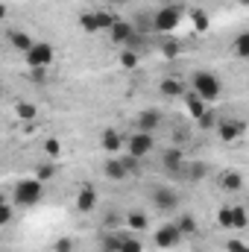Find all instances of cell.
I'll use <instances>...</instances> for the list:
<instances>
[{"mask_svg":"<svg viewBox=\"0 0 249 252\" xmlns=\"http://www.w3.org/2000/svg\"><path fill=\"white\" fill-rule=\"evenodd\" d=\"M190 88H193L205 103H217V97L223 94V82H220L217 73H211V70H193V73H190Z\"/></svg>","mask_w":249,"mask_h":252,"instance_id":"obj_1","label":"cell"},{"mask_svg":"<svg viewBox=\"0 0 249 252\" xmlns=\"http://www.w3.org/2000/svg\"><path fill=\"white\" fill-rule=\"evenodd\" d=\"M41 196H44V182L41 179H35V176H30V179H21L15 190H12V199L18 202V205H24V208H30V205H35V202H41Z\"/></svg>","mask_w":249,"mask_h":252,"instance_id":"obj_2","label":"cell"},{"mask_svg":"<svg viewBox=\"0 0 249 252\" xmlns=\"http://www.w3.org/2000/svg\"><path fill=\"white\" fill-rule=\"evenodd\" d=\"M179 24H182V6H161L153 15V30L161 35H170Z\"/></svg>","mask_w":249,"mask_h":252,"instance_id":"obj_3","label":"cell"},{"mask_svg":"<svg viewBox=\"0 0 249 252\" xmlns=\"http://www.w3.org/2000/svg\"><path fill=\"white\" fill-rule=\"evenodd\" d=\"M156 150V138L150 135V132H132L129 138H126V153L129 156H135V158H144V156H150Z\"/></svg>","mask_w":249,"mask_h":252,"instance_id":"obj_4","label":"cell"},{"mask_svg":"<svg viewBox=\"0 0 249 252\" xmlns=\"http://www.w3.org/2000/svg\"><path fill=\"white\" fill-rule=\"evenodd\" d=\"M156 247H161V250H176L182 241H185V235H182V229L176 226V220H170V223H164V226H158L156 229Z\"/></svg>","mask_w":249,"mask_h":252,"instance_id":"obj_5","label":"cell"},{"mask_svg":"<svg viewBox=\"0 0 249 252\" xmlns=\"http://www.w3.org/2000/svg\"><path fill=\"white\" fill-rule=\"evenodd\" d=\"M161 167H164V173H170V176H187L185 153H182L179 147H167V150L161 153Z\"/></svg>","mask_w":249,"mask_h":252,"instance_id":"obj_6","label":"cell"},{"mask_svg":"<svg viewBox=\"0 0 249 252\" xmlns=\"http://www.w3.org/2000/svg\"><path fill=\"white\" fill-rule=\"evenodd\" d=\"M53 56H56L53 44H47V41H35V47L24 56V62H27V67H50V64H53Z\"/></svg>","mask_w":249,"mask_h":252,"instance_id":"obj_7","label":"cell"},{"mask_svg":"<svg viewBox=\"0 0 249 252\" xmlns=\"http://www.w3.org/2000/svg\"><path fill=\"white\" fill-rule=\"evenodd\" d=\"M244 132H247V121H241V118H223V121L217 124V138H220L223 144L238 141Z\"/></svg>","mask_w":249,"mask_h":252,"instance_id":"obj_8","label":"cell"},{"mask_svg":"<svg viewBox=\"0 0 249 252\" xmlns=\"http://www.w3.org/2000/svg\"><path fill=\"white\" fill-rule=\"evenodd\" d=\"M100 150L109 153V156H121V153H126V138L115 126H106L103 135H100Z\"/></svg>","mask_w":249,"mask_h":252,"instance_id":"obj_9","label":"cell"},{"mask_svg":"<svg viewBox=\"0 0 249 252\" xmlns=\"http://www.w3.org/2000/svg\"><path fill=\"white\" fill-rule=\"evenodd\" d=\"M150 199H153V205H156L158 211H164V214H170V211L179 208V193L173 188H156L150 193Z\"/></svg>","mask_w":249,"mask_h":252,"instance_id":"obj_10","label":"cell"},{"mask_svg":"<svg viewBox=\"0 0 249 252\" xmlns=\"http://www.w3.org/2000/svg\"><path fill=\"white\" fill-rule=\"evenodd\" d=\"M164 126V115L158 112V109H144V112H138V118H135V129L138 132H156V129H161Z\"/></svg>","mask_w":249,"mask_h":252,"instance_id":"obj_11","label":"cell"},{"mask_svg":"<svg viewBox=\"0 0 249 252\" xmlns=\"http://www.w3.org/2000/svg\"><path fill=\"white\" fill-rule=\"evenodd\" d=\"M6 41H9V47H12V50H18L21 56H27V53L35 47V41H32V35H30V32H24V30H12V27L6 30Z\"/></svg>","mask_w":249,"mask_h":252,"instance_id":"obj_12","label":"cell"},{"mask_svg":"<svg viewBox=\"0 0 249 252\" xmlns=\"http://www.w3.org/2000/svg\"><path fill=\"white\" fill-rule=\"evenodd\" d=\"M135 35H138V30H135L129 21H124V18H121V21L112 27V32H109V41H112V44H121V47H126V44H129Z\"/></svg>","mask_w":249,"mask_h":252,"instance_id":"obj_13","label":"cell"},{"mask_svg":"<svg viewBox=\"0 0 249 252\" xmlns=\"http://www.w3.org/2000/svg\"><path fill=\"white\" fill-rule=\"evenodd\" d=\"M158 91H161V97H167V100H176V97H185V79L182 76H164L161 82H158Z\"/></svg>","mask_w":249,"mask_h":252,"instance_id":"obj_14","label":"cell"},{"mask_svg":"<svg viewBox=\"0 0 249 252\" xmlns=\"http://www.w3.org/2000/svg\"><path fill=\"white\" fill-rule=\"evenodd\" d=\"M103 176L112 179V182H124L126 176H129V170H126L124 161H121V156H109V158H106V164H103Z\"/></svg>","mask_w":249,"mask_h":252,"instance_id":"obj_15","label":"cell"},{"mask_svg":"<svg viewBox=\"0 0 249 252\" xmlns=\"http://www.w3.org/2000/svg\"><path fill=\"white\" fill-rule=\"evenodd\" d=\"M94 208H97V190L91 188V185H82V188L76 190V211L91 214Z\"/></svg>","mask_w":249,"mask_h":252,"instance_id":"obj_16","label":"cell"},{"mask_svg":"<svg viewBox=\"0 0 249 252\" xmlns=\"http://www.w3.org/2000/svg\"><path fill=\"white\" fill-rule=\"evenodd\" d=\"M182 100H185V109H187V115H190L193 121H199V118L208 112V103H205V100H202L193 88H190V91H185V97H182Z\"/></svg>","mask_w":249,"mask_h":252,"instance_id":"obj_17","label":"cell"},{"mask_svg":"<svg viewBox=\"0 0 249 252\" xmlns=\"http://www.w3.org/2000/svg\"><path fill=\"white\" fill-rule=\"evenodd\" d=\"M220 188L226 190V193H238V190L244 188V173L241 170H223L220 173Z\"/></svg>","mask_w":249,"mask_h":252,"instance_id":"obj_18","label":"cell"},{"mask_svg":"<svg viewBox=\"0 0 249 252\" xmlns=\"http://www.w3.org/2000/svg\"><path fill=\"white\" fill-rule=\"evenodd\" d=\"M79 30L88 32V35H97L100 32V21H97V12L94 9H88V12L79 15Z\"/></svg>","mask_w":249,"mask_h":252,"instance_id":"obj_19","label":"cell"},{"mask_svg":"<svg viewBox=\"0 0 249 252\" xmlns=\"http://www.w3.org/2000/svg\"><path fill=\"white\" fill-rule=\"evenodd\" d=\"M232 53H235L238 59H249V30H244V32L235 35V41H232Z\"/></svg>","mask_w":249,"mask_h":252,"instance_id":"obj_20","label":"cell"},{"mask_svg":"<svg viewBox=\"0 0 249 252\" xmlns=\"http://www.w3.org/2000/svg\"><path fill=\"white\" fill-rule=\"evenodd\" d=\"M176 226L182 229L185 238H193V235L199 232V220H196L193 214H182V217H176Z\"/></svg>","mask_w":249,"mask_h":252,"instance_id":"obj_21","label":"cell"},{"mask_svg":"<svg viewBox=\"0 0 249 252\" xmlns=\"http://www.w3.org/2000/svg\"><path fill=\"white\" fill-rule=\"evenodd\" d=\"M118 64H121L124 70H135V67H141V53L132 50V47H126L124 53L118 56Z\"/></svg>","mask_w":249,"mask_h":252,"instance_id":"obj_22","label":"cell"},{"mask_svg":"<svg viewBox=\"0 0 249 252\" xmlns=\"http://www.w3.org/2000/svg\"><path fill=\"white\" fill-rule=\"evenodd\" d=\"M15 115H18L24 124H35L38 109H35V103H15Z\"/></svg>","mask_w":249,"mask_h":252,"instance_id":"obj_23","label":"cell"},{"mask_svg":"<svg viewBox=\"0 0 249 252\" xmlns=\"http://www.w3.org/2000/svg\"><path fill=\"white\" fill-rule=\"evenodd\" d=\"M97 12V21H100V32H112V27L121 21L115 12H109V9H94Z\"/></svg>","mask_w":249,"mask_h":252,"instance_id":"obj_24","label":"cell"},{"mask_svg":"<svg viewBox=\"0 0 249 252\" xmlns=\"http://www.w3.org/2000/svg\"><path fill=\"white\" fill-rule=\"evenodd\" d=\"M126 226H129L132 232H144V229L150 226V220H147L144 211H129V214H126Z\"/></svg>","mask_w":249,"mask_h":252,"instance_id":"obj_25","label":"cell"},{"mask_svg":"<svg viewBox=\"0 0 249 252\" xmlns=\"http://www.w3.org/2000/svg\"><path fill=\"white\" fill-rule=\"evenodd\" d=\"M249 226V214L244 205H232V229L235 232H241V229H247Z\"/></svg>","mask_w":249,"mask_h":252,"instance_id":"obj_26","label":"cell"},{"mask_svg":"<svg viewBox=\"0 0 249 252\" xmlns=\"http://www.w3.org/2000/svg\"><path fill=\"white\" fill-rule=\"evenodd\" d=\"M12 217H15V199H12V196H3V199H0V223L9 226Z\"/></svg>","mask_w":249,"mask_h":252,"instance_id":"obj_27","label":"cell"},{"mask_svg":"<svg viewBox=\"0 0 249 252\" xmlns=\"http://www.w3.org/2000/svg\"><path fill=\"white\" fill-rule=\"evenodd\" d=\"M190 21H193V30H196V32H205V30H208V24H211V21H208V15H205L202 9H190Z\"/></svg>","mask_w":249,"mask_h":252,"instance_id":"obj_28","label":"cell"},{"mask_svg":"<svg viewBox=\"0 0 249 252\" xmlns=\"http://www.w3.org/2000/svg\"><path fill=\"white\" fill-rule=\"evenodd\" d=\"M121 247H124V235L112 232V235H106V238H103V250H106V252H121Z\"/></svg>","mask_w":249,"mask_h":252,"instance_id":"obj_29","label":"cell"},{"mask_svg":"<svg viewBox=\"0 0 249 252\" xmlns=\"http://www.w3.org/2000/svg\"><path fill=\"white\" fill-rule=\"evenodd\" d=\"M179 50H182V44H179V41H173L170 35H164V41H161V53H164L167 59H176V56H179Z\"/></svg>","mask_w":249,"mask_h":252,"instance_id":"obj_30","label":"cell"},{"mask_svg":"<svg viewBox=\"0 0 249 252\" xmlns=\"http://www.w3.org/2000/svg\"><path fill=\"white\" fill-rule=\"evenodd\" d=\"M53 176H56V164H53V161H47V164H38V167H35V179L50 182Z\"/></svg>","mask_w":249,"mask_h":252,"instance_id":"obj_31","label":"cell"},{"mask_svg":"<svg viewBox=\"0 0 249 252\" xmlns=\"http://www.w3.org/2000/svg\"><path fill=\"white\" fill-rule=\"evenodd\" d=\"M121 161H124V167L129 170V176H138V173H141V158H135V156L124 153V156H121Z\"/></svg>","mask_w":249,"mask_h":252,"instance_id":"obj_32","label":"cell"},{"mask_svg":"<svg viewBox=\"0 0 249 252\" xmlns=\"http://www.w3.org/2000/svg\"><path fill=\"white\" fill-rule=\"evenodd\" d=\"M44 153H47V158H59L62 156V141L59 138H47L44 141Z\"/></svg>","mask_w":249,"mask_h":252,"instance_id":"obj_33","label":"cell"},{"mask_svg":"<svg viewBox=\"0 0 249 252\" xmlns=\"http://www.w3.org/2000/svg\"><path fill=\"white\" fill-rule=\"evenodd\" d=\"M217 124H220V118H217L211 109H208V112H205V115L196 121V126H199V129H214V132H217Z\"/></svg>","mask_w":249,"mask_h":252,"instance_id":"obj_34","label":"cell"},{"mask_svg":"<svg viewBox=\"0 0 249 252\" xmlns=\"http://www.w3.org/2000/svg\"><path fill=\"white\" fill-rule=\"evenodd\" d=\"M208 173V164H202V161H196V164H187V176L190 179H202Z\"/></svg>","mask_w":249,"mask_h":252,"instance_id":"obj_35","label":"cell"},{"mask_svg":"<svg viewBox=\"0 0 249 252\" xmlns=\"http://www.w3.org/2000/svg\"><path fill=\"white\" fill-rule=\"evenodd\" d=\"M121 252H144V244L138 241V238H124V247Z\"/></svg>","mask_w":249,"mask_h":252,"instance_id":"obj_36","label":"cell"},{"mask_svg":"<svg viewBox=\"0 0 249 252\" xmlns=\"http://www.w3.org/2000/svg\"><path fill=\"white\" fill-rule=\"evenodd\" d=\"M53 252H73V241H70V238H59V241L53 244Z\"/></svg>","mask_w":249,"mask_h":252,"instance_id":"obj_37","label":"cell"},{"mask_svg":"<svg viewBox=\"0 0 249 252\" xmlns=\"http://www.w3.org/2000/svg\"><path fill=\"white\" fill-rule=\"evenodd\" d=\"M44 76H47V67H30V79L32 82H44Z\"/></svg>","mask_w":249,"mask_h":252,"instance_id":"obj_38","label":"cell"},{"mask_svg":"<svg viewBox=\"0 0 249 252\" xmlns=\"http://www.w3.org/2000/svg\"><path fill=\"white\" fill-rule=\"evenodd\" d=\"M226 250H229V252H249V247L244 244V241H229V244H226Z\"/></svg>","mask_w":249,"mask_h":252,"instance_id":"obj_39","label":"cell"},{"mask_svg":"<svg viewBox=\"0 0 249 252\" xmlns=\"http://www.w3.org/2000/svg\"><path fill=\"white\" fill-rule=\"evenodd\" d=\"M121 220H124V217H118V214H109V217H106V226H109V229H115V226H121Z\"/></svg>","mask_w":249,"mask_h":252,"instance_id":"obj_40","label":"cell"},{"mask_svg":"<svg viewBox=\"0 0 249 252\" xmlns=\"http://www.w3.org/2000/svg\"><path fill=\"white\" fill-rule=\"evenodd\" d=\"M161 6H182V0H161Z\"/></svg>","mask_w":249,"mask_h":252,"instance_id":"obj_41","label":"cell"},{"mask_svg":"<svg viewBox=\"0 0 249 252\" xmlns=\"http://www.w3.org/2000/svg\"><path fill=\"white\" fill-rule=\"evenodd\" d=\"M106 3H112V6H124V3H129V0H106Z\"/></svg>","mask_w":249,"mask_h":252,"instance_id":"obj_42","label":"cell"},{"mask_svg":"<svg viewBox=\"0 0 249 252\" xmlns=\"http://www.w3.org/2000/svg\"><path fill=\"white\" fill-rule=\"evenodd\" d=\"M238 3H241V6H249V0H238Z\"/></svg>","mask_w":249,"mask_h":252,"instance_id":"obj_43","label":"cell"}]
</instances>
